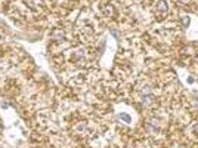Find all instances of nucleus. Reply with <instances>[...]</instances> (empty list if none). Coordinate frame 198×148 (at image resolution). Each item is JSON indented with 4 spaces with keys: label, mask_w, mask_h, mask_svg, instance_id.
<instances>
[{
    "label": "nucleus",
    "mask_w": 198,
    "mask_h": 148,
    "mask_svg": "<svg viewBox=\"0 0 198 148\" xmlns=\"http://www.w3.org/2000/svg\"><path fill=\"white\" fill-rule=\"evenodd\" d=\"M120 118H121V120H126V123L130 121V115H129V114H120Z\"/></svg>",
    "instance_id": "3"
},
{
    "label": "nucleus",
    "mask_w": 198,
    "mask_h": 148,
    "mask_svg": "<svg viewBox=\"0 0 198 148\" xmlns=\"http://www.w3.org/2000/svg\"><path fill=\"white\" fill-rule=\"evenodd\" d=\"M179 1H180V3H183V4H188L191 0H179Z\"/></svg>",
    "instance_id": "4"
},
{
    "label": "nucleus",
    "mask_w": 198,
    "mask_h": 148,
    "mask_svg": "<svg viewBox=\"0 0 198 148\" xmlns=\"http://www.w3.org/2000/svg\"><path fill=\"white\" fill-rule=\"evenodd\" d=\"M104 9H105V13H107L108 16H113V15H114V7H113L111 4H105Z\"/></svg>",
    "instance_id": "2"
},
{
    "label": "nucleus",
    "mask_w": 198,
    "mask_h": 148,
    "mask_svg": "<svg viewBox=\"0 0 198 148\" xmlns=\"http://www.w3.org/2000/svg\"><path fill=\"white\" fill-rule=\"evenodd\" d=\"M167 10H169V4L164 0H160L158 3H157V13L160 15V18H164L166 13H167Z\"/></svg>",
    "instance_id": "1"
}]
</instances>
